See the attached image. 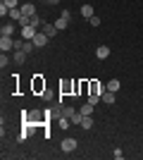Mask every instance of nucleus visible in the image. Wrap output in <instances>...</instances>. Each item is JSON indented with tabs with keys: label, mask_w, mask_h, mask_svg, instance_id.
Segmentation results:
<instances>
[{
	"label": "nucleus",
	"mask_w": 143,
	"mask_h": 160,
	"mask_svg": "<svg viewBox=\"0 0 143 160\" xmlns=\"http://www.w3.org/2000/svg\"><path fill=\"white\" fill-rule=\"evenodd\" d=\"M88 88H91V93H105L107 88H105V84H100V81H88Z\"/></svg>",
	"instance_id": "7"
},
{
	"label": "nucleus",
	"mask_w": 143,
	"mask_h": 160,
	"mask_svg": "<svg viewBox=\"0 0 143 160\" xmlns=\"http://www.w3.org/2000/svg\"><path fill=\"white\" fill-rule=\"evenodd\" d=\"M100 100H102V96H100V93H88V103H91V105H98Z\"/></svg>",
	"instance_id": "21"
},
{
	"label": "nucleus",
	"mask_w": 143,
	"mask_h": 160,
	"mask_svg": "<svg viewBox=\"0 0 143 160\" xmlns=\"http://www.w3.org/2000/svg\"><path fill=\"white\" fill-rule=\"evenodd\" d=\"M79 127L91 129V127H93V117H91V115H83V117H81V124H79Z\"/></svg>",
	"instance_id": "16"
},
{
	"label": "nucleus",
	"mask_w": 143,
	"mask_h": 160,
	"mask_svg": "<svg viewBox=\"0 0 143 160\" xmlns=\"http://www.w3.org/2000/svg\"><path fill=\"white\" fill-rule=\"evenodd\" d=\"M26 58H29V53H24V50H14L12 62H17V65H24V62H26Z\"/></svg>",
	"instance_id": "9"
},
{
	"label": "nucleus",
	"mask_w": 143,
	"mask_h": 160,
	"mask_svg": "<svg viewBox=\"0 0 143 160\" xmlns=\"http://www.w3.org/2000/svg\"><path fill=\"white\" fill-rule=\"evenodd\" d=\"M76 110H74V105H62V117H72Z\"/></svg>",
	"instance_id": "20"
},
{
	"label": "nucleus",
	"mask_w": 143,
	"mask_h": 160,
	"mask_svg": "<svg viewBox=\"0 0 143 160\" xmlns=\"http://www.w3.org/2000/svg\"><path fill=\"white\" fill-rule=\"evenodd\" d=\"M14 50H24V41L21 38H14Z\"/></svg>",
	"instance_id": "27"
},
{
	"label": "nucleus",
	"mask_w": 143,
	"mask_h": 160,
	"mask_svg": "<svg viewBox=\"0 0 143 160\" xmlns=\"http://www.w3.org/2000/svg\"><path fill=\"white\" fill-rule=\"evenodd\" d=\"M48 41H50V36H45L43 31H38V33L34 36V46H36V48H43V46L48 43Z\"/></svg>",
	"instance_id": "6"
},
{
	"label": "nucleus",
	"mask_w": 143,
	"mask_h": 160,
	"mask_svg": "<svg viewBox=\"0 0 143 160\" xmlns=\"http://www.w3.org/2000/svg\"><path fill=\"white\" fill-rule=\"evenodd\" d=\"M69 24V10H62V14L57 17V22H55V27H57V31H64Z\"/></svg>",
	"instance_id": "1"
},
{
	"label": "nucleus",
	"mask_w": 143,
	"mask_h": 160,
	"mask_svg": "<svg viewBox=\"0 0 143 160\" xmlns=\"http://www.w3.org/2000/svg\"><path fill=\"white\" fill-rule=\"evenodd\" d=\"M60 148H62V153H72V151L76 148V139H72V136H67V139H62Z\"/></svg>",
	"instance_id": "2"
},
{
	"label": "nucleus",
	"mask_w": 143,
	"mask_h": 160,
	"mask_svg": "<svg viewBox=\"0 0 143 160\" xmlns=\"http://www.w3.org/2000/svg\"><path fill=\"white\" fill-rule=\"evenodd\" d=\"M115 100H117V93H112V91H105V93H102V103H107V105H112Z\"/></svg>",
	"instance_id": "15"
},
{
	"label": "nucleus",
	"mask_w": 143,
	"mask_h": 160,
	"mask_svg": "<svg viewBox=\"0 0 143 160\" xmlns=\"http://www.w3.org/2000/svg\"><path fill=\"white\" fill-rule=\"evenodd\" d=\"M10 62H12V58H10L7 53H2V55H0V67H2V69H5V67L10 65Z\"/></svg>",
	"instance_id": "22"
},
{
	"label": "nucleus",
	"mask_w": 143,
	"mask_h": 160,
	"mask_svg": "<svg viewBox=\"0 0 143 160\" xmlns=\"http://www.w3.org/2000/svg\"><path fill=\"white\" fill-rule=\"evenodd\" d=\"M7 14H10V7L2 2V5H0V17H7Z\"/></svg>",
	"instance_id": "26"
},
{
	"label": "nucleus",
	"mask_w": 143,
	"mask_h": 160,
	"mask_svg": "<svg viewBox=\"0 0 143 160\" xmlns=\"http://www.w3.org/2000/svg\"><path fill=\"white\" fill-rule=\"evenodd\" d=\"M69 124H72V120H69V117H57V127H60L62 132H64Z\"/></svg>",
	"instance_id": "18"
},
{
	"label": "nucleus",
	"mask_w": 143,
	"mask_h": 160,
	"mask_svg": "<svg viewBox=\"0 0 143 160\" xmlns=\"http://www.w3.org/2000/svg\"><path fill=\"white\" fill-rule=\"evenodd\" d=\"M5 5L10 7V10H12V7H19L21 2H19V0H5Z\"/></svg>",
	"instance_id": "25"
},
{
	"label": "nucleus",
	"mask_w": 143,
	"mask_h": 160,
	"mask_svg": "<svg viewBox=\"0 0 143 160\" xmlns=\"http://www.w3.org/2000/svg\"><path fill=\"white\" fill-rule=\"evenodd\" d=\"M91 27H100V17H95V14H93V17H91Z\"/></svg>",
	"instance_id": "29"
},
{
	"label": "nucleus",
	"mask_w": 143,
	"mask_h": 160,
	"mask_svg": "<svg viewBox=\"0 0 143 160\" xmlns=\"http://www.w3.org/2000/svg\"><path fill=\"white\" fill-rule=\"evenodd\" d=\"M36 33H38V29L29 27V24H26V27H21V38H24V41H34Z\"/></svg>",
	"instance_id": "5"
},
{
	"label": "nucleus",
	"mask_w": 143,
	"mask_h": 160,
	"mask_svg": "<svg viewBox=\"0 0 143 160\" xmlns=\"http://www.w3.org/2000/svg\"><path fill=\"white\" fill-rule=\"evenodd\" d=\"M48 5H57V2H60V0H45Z\"/></svg>",
	"instance_id": "31"
},
{
	"label": "nucleus",
	"mask_w": 143,
	"mask_h": 160,
	"mask_svg": "<svg viewBox=\"0 0 143 160\" xmlns=\"http://www.w3.org/2000/svg\"><path fill=\"white\" fill-rule=\"evenodd\" d=\"M41 31L45 33V36H50V38H53L55 33H57V27H55V24H48V22H43V27H41Z\"/></svg>",
	"instance_id": "10"
},
{
	"label": "nucleus",
	"mask_w": 143,
	"mask_h": 160,
	"mask_svg": "<svg viewBox=\"0 0 143 160\" xmlns=\"http://www.w3.org/2000/svg\"><path fill=\"white\" fill-rule=\"evenodd\" d=\"M93 108H95V105H91L88 100H86V103L81 105V110H79V112H81V115H93Z\"/></svg>",
	"instance_id": "19"
},
{
	"label": "nucleus",
	"mask_w": 143,
	"mask_h": 160,
	"mask_svg": "<svg viewBox=\"0 0 143 160\" xmlns=\"http://www.w3.org/2000/svg\"><path fill=\"white\" fill-rule=\"evenodd\" d=\"M81 17L91 19V17H93V5H81Z\"/></svg>",
	"instance_id": "17"
},
{
	"label": "nucleus",
	"mask_w": 143,
	"mask_h": 160,
	"mask_svg": "<svg viewBox=\"0 0 143 160\" xmlns=\"http://www.w3.org/2000/svg\"><path fill=\"white\" fill-rule=\"evenodd\" d=\"M95 58H98V60H107L110 58V48L107 46H98L95 48Z\"/></svg>",
	"instance_id": "8"
},
{
	"label": "nucleus",
	"mask_w": 143,
	"mask_h": 160,
	"mask_svg": "<svg viewBox=\"0 0 143 160\" xmlns=\"http://www.w3.org/2000/svg\"><path fill=\"white\" fill-rule=\"evenodd\" d=\"M41 98H43V100H50V98H53V93H50L48 88H43V91H41Z\"/></svg>",
	"instance_id": "28"
},
{
	"label": "nucleus",
	"mask_w": 143,
	"mask_h": 160,
	"mask_svg": "<svg viewBox=\"0 0 143 160\" xmlns=\"http://www.w3.org/2000/svg\"><path fill=\"white\" fill-rule=\"evenodd\" d=\"M29 27H34V29H38V31H41V27H43L41 17H38V14H34V17H29Z\"/></svg>",
	"instance_id": "12"
},
{
	"label": "nucleus",
	"mask_w": 143,
	"mask_h": 160,
	"mask_svg": "<svg viewBox=\"0 0 143 160\" xmlns=\"http://www.w3.org/2000/svg\"><path fill=\"white\" fill-rule=\"evenodd\" d=\"M19 10H21L24 17H34V14H36V5H34V2H21Z\"/></svg>",
	"instance_id": "4"
},
{
	"label": "nucleus",
	"mask_w": 143,
	"mask_h": 160,
	"mask_svg": "<svg viewBox=\"0 0 143 160\" xmlns=\"http://www.w3.org/2000/svg\"><path fill=\"white\" fill-rule=\"evenodd\" d=\"M0 33H2V36H12V33H14V24H12V22H5Z\"/></svg>",
	"instance_id": "14"
},
{
	"label": "nucleus",
	"mask_w": 143,
	"mask_h": 160,
	"mask_svg": "<svg viewBox=\"0 0 143 160\" xmlns=\"http://www.w3.org/2000/svg\"><path fill=\"white\" fill-rule=\"evenodd\" d=\"M34 88H36V91H41V88H45V86L41 84V79H38V77H36V81H34Z\"/></svg>",
	"instance_id": "30"
},
{
	"label": "nucleus",
	"mask_w": 143,
	"mask_h": 160,
	"mask_svg": "<svg viewBox=\"0 0 143 160\" xmlns=\"http://www.w3.org/2000/svg\"><path fill=\"white\" fill-rule=\"evenodd\" d=\"M21 17H24V14H21L19 7H12V10H10V14H7V19H12V22H19Z\"/></svg>",
	"instance_id": "11"
},
{
	"label": "nucleus",
	"mask_w": 143,
	"mask_h": 160,
	"mask_svg": "<svg viewBox=\"0 0 143 160\" xmlns=\"http://www.w3.org/2000/svg\"><path fill=\"white\" fill-rule=\"evenodd\" d=\"M112 158H115V160H122L124 158V151H122V148H115V151H112Z\"/></svg>",
	"instance_id": "24"
},
{
	"label": "nucleus",
	"mask_w": 143,
	"mask_h": 160,
	"mask_svg": "<svg viewBox=\"0 0 143 160\" xmlns=\"http://www.w3.org/2000/svg\"><path fill=\"white\" fill-rule=\"evenodd\" d=\"M105 88L112 91V93H117V91H119V79H110L107 84H105Z\"/></svg>",
	"instance_id": "13"
},
{
	"label": "nucleus",
	"mask_w": 143,
	"mask_h": 160,
	"mask_svg": "<svg viewBox=\"0 0 143 160\" xmlns=\"http://www.w3.org/2000/svg\"><path fill=\"white\" fill-rule=\"evenodd\" d=\"M0 50H2V53H10V50H14V38H10V36H2V38H0Z\"/></svg>",
	"instance_id": "3"
},
{
	"label": "nucleus",
	"mask_w": 143,
	"mask_h": 160,
	"mask_svg": "<svg viewBox=\"0 0 143 160\" xmlns=\"http://www.w3.org/2000/svg\"><path fill=\"white\" fill-rule=\"evenodd\" d=\"M81 117H83L81 112H74L72 117H69V120H72V124H81Z\"/></svg>",
	"instance_id": "23"
}]
</instances>
